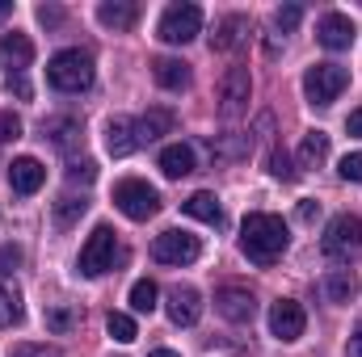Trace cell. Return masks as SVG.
<instances>
[{"instance_id":"32","label":"cell","mask_w":362,"mask_h":357,"mask_svg":"<svg viewBox=\"0 0 362 357\" xmlns=\"http://www.w3.org/2000/svg\"><path fill=\"white\" fill-rule=\"evenodd\" d=\"M337 173H341V181H354V185H362V152H350V156H341Z\"/></svg>"},{"instance_id":"41","label":"cell","mask_w":362,"mask_h":357,"mask_svg":"<svg viewBox=\"0 0 362 357\" xmlns=\"http://www.w3.org/2000/svg\"><path fill=\"white\" fill-rule=\"evenodd\" d=\"M346 357H362V332L350 337V345H346Z\"/></svg>"},{"instance_id":"11","label":"cell","mask_w":362,"mask_h":357,"mask_svg":"<svg viewBox=\"0 0 362 357\" xmlns=\"http://www.w3.org/2000/svg\"><path fill=\"white\" fill-rule=\"evenodd\" d=\"M215 311H219L228 324H249L253 311H257V303H253V294H249L245 286H223V290L215 294Z\"/></svg>"},{"instance_id":"12","label":"cell","mask_w":362,"mask_h":357,"mask_svg":"<svg viewBox=\"0 0 362 357\" xmlns=\"http://www.w3.org/2000/svg\"><path fill=\"white\" fill-rule=\"evenodd\" d=\"M316 42H320L325 51H346V47L354 42V21H350L346 13H325V17L316 21Z\"/></svg>"},{"instance_id":"29","label":"cell","mask_w":362,"mask_h":357,"mask_svg":"<svg viewBox=\"0 0 362 357\" xmlns=\"http://www.w3.org/2000/svg\"><path fill=\"white\" fill-rule=\"evenodd\" d=\"M76 324H81V311H76V307H47V328H51V332L64 337V332H72Z\"/></svg>"},{"instance_id":"15","label":"cell","mask_w":362,"mask_h":357,"mask_svg":"<svg viewBox=\"0 0 362 357\" xmlns=\"http://www.w3.org/2000/svg\"><path fill=\"white\" fill-rule=\"evenodd\" d=\"M0 63L8 68V76H21L30 63H34V42L25 34H0Z\"/></svg>"},{"instance_id":"1","label":"cell","mask_w":362,"mask_h":357,"mask_svg":"<svg viewBox=\"0 0 362 357\" xmlns=\"http://www.w3.org/2000/svg\"><path fill=\"white\" fill-rule=\"evenodd\" d=\"M286 240H291V231H286V223H282L278 214L253 210V214H245V223H240V253L262 269L274 265V261L286 253Z\"/></svg>"},{"instance_id":"42","label":"cell","mask_w":362,"mask_h":357,"mask_svg":"<svg viewBox=\"0 0 362 357\" xmlns=\"http://www.w3.org/2000/svg\"><path fill=\"white\" fill-rule=\"evenodd\" d=\"M148 357H181V353H173V349H156V353H148Z\"/></svg>"},{"instance_id":"5","label":"cell","mask_w":362,"mask_h":357,"mask_svg":"<svg viewBox=\"0 0 362 357\" xmlns=\"http://www.w3.org/2000/svg\"><path fill=\"white\" fill-rule=\"evenodd\" d=\"M320 248H325L329 261H350V257H358L362 253V219L358 214H337V219L329 223Z\"/></svg>"},{"instance_id":"38","label":"cell","mask_w":362,"mask_h":357,"mask_svg":"<svg viewBox=\"0 0 362 357\" xmlns=\"http://www.w3.org/2000/svg\"><path fill=\"white\" fill-rule=\"evenodd\" d=\"M346 131H350V135H358V139H362V105L354 109V114H350V118H346Z\"/></svg>"},{"instance_id":"13","label":"cell","mask_w":362,"mask_h":357,"mask_svg":"<svg viewBox=\"0 0 362 357\" xmlns=\"http://www.w3.org/2000/svg\"><path fill=\"white\" fill-rule=\"evenodd\" d=\"M139 143H144V139H139V122H135V118H122V114H118V118L105 122V152H110V156H131Z\"/></svg>"},{"instance_id":"7","label":"cell","mask_w":362,"mask_h":357,"mask_svg":"<svg viewBox=\"0 0 362 357\" xmlns=\"http://www.w3.org/2000/svg\"><path fill=\"white\" fill-rule=\"evenodd\" d=\"M198 253H202V244H198V236H189V231H160V236L152 240V257H156L160 265H194Z\"/></svg>"},{"instance_id":"16","label":"cell","mask_w":362,"mask_h":357,"mask_svg":"<svg viewBox=\"0 0 362 357\" xmlns=\"http://www.w3.org/2000/svg\"><path fill=\"white\" fill-rule=\"evenodd\" d=\"M198 315H202V294L194 286H177L169 294V320L177 328H189V324H198Z\"/></svg>"},{"instance_id":"25","label":"cell","mask_w":362,"mask_h":357,"mask_svg":"<svg viewBox=\"0 0 362 357\" xmlns=\"http://www.w3.org/2000/svg\"><path fill=\"white\" fill-rule=\"evenodd\" d=\"M173 131V109H148L144 118H139V139L144 143H152V139H160V135H169Z\"/></svg>"},{"instance_id":"22","label":"cell","mask_w":362,"mask_h":357,"mask_svg":"<svg viewBox=\"0 0 362 357\" xmlns=\"http://www.w3.org/2000/svg\"><path fill=\"white\" fill-rule=\"evenodd\" d=\"M245 34H249V21H245L240 13H232V17H223V21L215 25V34H211V47H215V51H236Z\"/></svg>"},{"instance_id":"26","label":"cell","mask_w":362,"mask_h":357,"mask_svg":"<svg viewBox=\"0 0 362 357\" xmlns=\"http://www.w3.org/2000/svg\"><path fill=\"white\" fill-rule=\"evenodd\" d=\"M156 298H160V290H156L152 277H139V282L131 286V307H135L139 315H152V311H156Z\"/></svg>"},{"instance_id":"18","label":"cell","mask_w":362,"mask_h":357,"mask_svg":"<svg viewBox=\"0 0 362 357\" xmlns=\"http://www.w3.org/2000/svg\"><path fill=\"white\" fill-rule=\"evenodd\" d=\"M181 210H185L189 219H198V223H211V227H223V206H219V198H215V193H206V189H198V193H189V198L181 202Z\"/></svg>"},{"instance_id":"28","label":"cell","mask_w":362,"mask_h":357,"mask_svg":"<svg viewBox=\"0 0 362 357\" xmlns=\"http://www.w3.org/2000/svg\"><path fill=\"white\" fill-rule=\"evenodd\" d=\"M105 332H110L118 345H131V341L139 337V328H135V320H131L127 311H110V320H105Z\"/></svg>"},{"instance_id":"23","label":"cell","mask_w":362,"mask_h":357,"mask_svg":"<svg viewBox=\"0 0 362 357\" xmlns=\"http://www.w3.org/2000/svg\"><path fill=\"white\" fill-rule=\"evenodd\" d=\"M354 294H358L354 269H333V273L325 277V298H329V303H350Z\"/></svg>"},{"instance_id":"3","label":"cell","mask_w":362,"mask_h":357,"mask_svg":"<svg viewBox=\"0 0 362 357\" xmlns=\"http://www.w3.org/2000/svg\"><path fill=\"white\" fill-rule=\"evenodd\" d=\"M350 85V72L341 68V63H312L308 72H303V92H308V101L316 105V109H329L341 92Z\"/></svg>"},{"instance_id":"21","label":"cell","mask_w":362,"mask_h":357,"mask_svg":"<svg viewBox=\"0 0 362 357\" xmlns=\"http://www.w3.org/2000/svg\"><path fill=\"white\" fill-rule=\"evenodd\" d=\"M97 21H101L105 30H131V25L139 21V4H131V0H105V4L97 8Z\"/></svg>"},{"instance_id":"40","label":"cell","mask_w":362,"mask_h":357,"mask_svg":"<svg viewBox=\"0 0 362 357\" xmlns=\"http://www.w3.org/2000/svg\"><path fill=\"white\" fill-rule=\"evenodd\" d=\"M38 21H42V25H55V21H59V8H47V4H42V8H38Z\"/></svg>"},{"instance_id":"10","label":"cell","mask_w":362,"mask_h":357,"mask_svg":"<svg viewBox=\"0 0 362 357\" xmlns=\"http://www.w3.org/2000/svg\"><path fill=\"white\" fill-rule=\"evenodd\" d=\"M249 92H253L249 68H232V72L223 76V89H219V109H223V118H240L245 105H249Z\"/></svg>"},{"instance_id":"17","label":"cell","mask_w":362,"mask_h":357,"mask_svg":"<svg viewBox=\"0 0 362 357\" xmlns=\"http://www.w3.org/2000/svg\"><path fill=\"white\" fill-rule=\"evenodd\" d=\"M42 139H47L51 147H59V152H72V147L81 143V118H72V114L47 118V122H42Z\"/></svg>"},{"instance_id":"37","label":"cell","mask_w":362,"mask_h":357,"mask_svg":"<svg viewBox=\"0 0 362 357\" xmlns=\"http://www.w3.org/2000/svg\"><path fill=\"white\" fill-rule=\"evenodd\" d=\"M316 214H320V202L303 198V202H299V219H303V223H316Z\"/></svg>"},{"instance_id":"6","label":"cell","mask_w":362,"mask_h":357,"mask_svg":"<svg viewBox=\"0 0 362 357\" xmlns=\"http://www.w3.org/2000/svg\"><path fill=\"white\" fill-rule=\"evenodd\" d=\"M198 30H202V8H198V4H169V8L160 13V25H156L160 42H173V47L194 42Z\"/></svg>"},{"instance_id":"43","label":"cell","mask_w":362,"mask_h":357,"mask_svg":"<svg viewBox=\"0 0 362 357\" xmlns=\"http://www.w3.org/2000/svg\"><path fill=\"white\" fill-rule=\"evenodd\" d=\"M8 8H13V4H8V0H0V17H4V13H8Z\"/></svg>"},{"instance_id":"14","label":"cell","mask_w":362,"mask_h":357,"mask_svg":"<svg viewBox=\"0 0 362 357\" xmlns=\"http://www.w3.org/2000/svg\"><path fill=\"white\" fill-rule=\"evenodd\" d=\"M42 181H47V169H42L34 156H17V160L8 164V189H13V193H21V198L38 193V189H42Z\"/></svg>"},{"instance_id":"35","label":"cell","mask_w":362,"mask_h":357,"mask_svg":"<svg viewBox=\"0 0 362 357\" xmlns=\"http://www.w3.org/2000/svg\"><path fill=\"white\" fill-rule=\"evenodd\" d=\"M270 173L282 177V181H295V169H291V156H286V152H278V147L270 152Z\"/></svg>"},{"instance_id":"27","label":"cell","mask_w":362,"mask_h":357,"mask_svg":"<svg viewBox=\"0 0 362 357\" xmlns=\"http://www.w3.org/2000/svg\"><path fill=\"white\" fill-rule=\"evenodd\" d=\"M89 210V202L85 198H59L55 206H51V214H55V227H72L81 214Z\"/></svg>"},{"instance_id":"19","label":"cell","mask_w":362,"mask_h":357,"mask_svg":"<svg viewBox=\"0 0 362 357\" xmlns=\"http://www.w3.org/2000/svg\"><path fill=\"white\" fill-rule=\"evenodd\" d=\"M152 76H156V85H160V89H169V92L189 89V63L169 59V55H160V59L152 63Z\"/></svg>"},{"instance_id":"31","label":"cell","mask_w":362,"mask_h":357,"mask_svg":"<svg viewBox=\"0 0 362 357\" xmlns=\"http://www.w3.org/2000/svg\"><path fill=\"white\" fill-rule=\"evenodd\" d=\"M68 181H72V185H93V181H97V164H93V160H72V164H68Z\"/></svg>"},{"instance_id":"30","label":"cell","mask_w":362,"mask_h":357,"mask_svg":"<svg viewBox=\"0 0 362 357\" xmlns=\"http://www.w3.org/2000/svg\"><path fill=\"white\" fill-rule=\"evenodd\" d=\"M8 324H21V303H17V294L0 282V328H8Z\"/></svg>"},{"instance_id":"34","label":"cell","mask_w":362,"mask_h":357,"mask_svg":"<svg viewBox=\"0 0 362 357\" xmlns=\"http://www.w3.org/2000/svg\"><path fill=\"white\" fill-rule=\"evenodd\" d=\"M13 139H21V118L17 114H0V143H13Z\"/></svg>"},{"instance_id":"4","label":"cell","mask_w":362,"mask_h":357,"mask_svg":"<svg viewBox=\"0 0 362 357\" xmlns=\"http://www.w3.org/2000/svg\"><path fill=\"white\" fill-rule=\"evenodd\" d=\"M114 206H118L127 219L144 223V219H152V214L160 210V193H156L148 181L127 177V181H118V185H114Z\"/></svg>"},{"instance_id":"9","label":"cell","mask_w":362,"mask_h":357,"mask_svg":"<svg viewBox=\"0 0 362 357\" xmlns=\"http://www.w3.org/2000/svg\"><path fill=\"white\" fill-rule=\"evenodd\" d=\"M303 328H308V311L295 298H278L270 307V332L278 341H299Z\"/></svg>"},{"instance_id":"24","label":"cell","mask_w":362,"mask_h":357,"mask_svg":"<svg viewBox=\"0 0 362 357\" xmlns=\"http://www.w3.org/2000/svg\"><path fill=\"white\" fill-rule=\"evenodd\" d=\"M329 156V135L325 131H308L299 143V169H320Z\"/></svg>"},{"instance_id":"8","label":"cell","mask_w":362,"mask_h":357,"mask_svg":"<svg viewBox=\"0 0 362 357\" xmlns=\"http://www.w3.org/2000/svg\"><path fill=\"white\" fill-rule=\"evenodd\" d=\"M105 269H114V227H93V236L81 248V273L85 277H101Z\"/></svg>"},{"instance_id":"36","label":"cell","mask_w":362,"mask_h":357,"mask_svg":"<svg viewBox=\"0 0 362 357\" xmlns=\"http://www.w3.org/2000/svg\"><path fill=\"white\" fill-rule=\"evenodd\" d=\"M8 357H64V353L51 349V345H13V353Z\"/></svg>"},{"instance_id":"2","label":"cell","mask_w":362,"mask_h":357,"mask_svg":"<svg viewBox=\"0 0 362 357\" xmlns=\"http://www.w3.org/2000/svg\"><path fill=\"white\" fill-rule=\"evenodd\" d=\"M47 85L59 89V92H85L93 85V55L81 51V47L51 55V63H47Z\"/></svg>"},{"instance_id":"39","label":"cell","mask_w":362,"mask_h":357,"mask_svg":"<svg viewBox=\"0 0 362 357\" xmlns=\"http://www.w3.org/2000/svg\"><path fill=\"white\" fill-rule=\"evenodd\" d=\"M8 92H17V97L25 101V97H30V85H25L21 76H8Z\"/></svg>"},{"instance_id":"33","label":"cell","mask_w":362,"mask_h":357,"mask_svg":"<svg viewBox=\"0 0 362 357\" xmlns=\"http://www.w3.org/2000/svg\"><path fill=\"white\" fill-rule=\"evenodd\" d=\"M274 21H278V30H295V25L303 21V4H282V8L274 13Z\"/></svg>"},{"instance_id":"20","label":"cell","mask_w":362,"mask_h":357,"mask_svg":"<svg viewBox=\"0 0 362 357\" xmlns=\"http://www.w3.org/2000/svg\"><path fill=\"white\" fill-rule=\"evenodd\" d=\"M160 173L169 181H181L194 173V147L189 143H169L165 152H160Z\"/></svg>"}]
</instances>
